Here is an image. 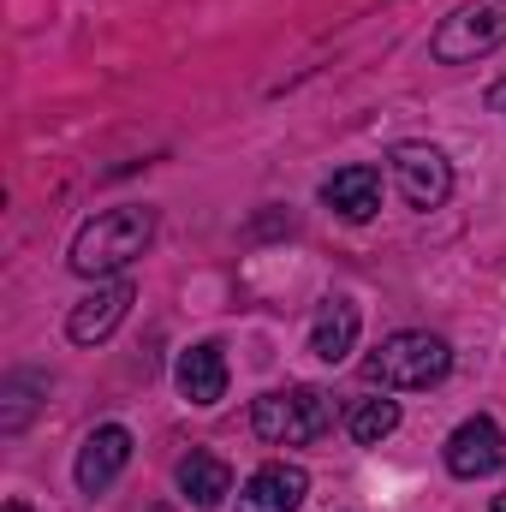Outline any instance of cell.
I'll list each match as a JSON object with an SVG mask.
<instances>
[{
    "mask_svg": "<svg viewBox=\"0 0 506 512\" xmlns=\"http://www.w3.org/2000/svg\"><path fill=\"white\" fill-rule=\"evenodd\" d=\"M506 42V0H465L453 18H441L429 54L441 66H471V60H489Z\"/></svg>",
    "mask_w": 506,
    "mask_h": 512,
    "instance_id": "obj_4",
    "label": "cell"
},
{
    "mask_svg": "<svg viewBox=\"0 0 506 512\" xmlns=\"http://www.w3.org/2000/svg\"><path fill=\"white\" fill-rule=\"evenodd\" d=\"M251 429L268 441V447H304L316 435L334 429V393L328 387H274L251 405Z\"/></svg>",
    "mask_w": 506,
    "mask_h": 512,
    "instance_id": "obj_3",
    "label": "cell"
},
{
    "mask_svg": "<svg viewBox=\"0 0 506 512\" xmlns=\"http://www.w3.org/2000/svg\"><path fill=\"white\" fill-rule=\"evenodd\" d=\"M131 298H137L131 280H108V286H96L90 298L72 304V316H66V340H72V346H102V340L126 322Z\"/></svg>",
    "mask_w": 506,
    "mask_h": 512,
    "instance_id": "obj_7",
    "label": "cell"
},
{
    "mask_svg": "<svg viewBox=\"0 0 506 512\" xmlns=\"http://www.w3.org/2000/svg\"><path fill=\"white\" fill-rule=\"evenodd\" d=\"M173 382H179V399H185V405H221V399H227V358H221V346H215V340H197V346L179 358Z\"/></svg>",
    "mask_w": 506,
    "mask_h": 512,
    "instance_id": "obj_12",
    "label": "cell"
},
{
    "mask_svg": "<svg viewBox=\"0 0 506 512\" xmlns=\"http://www.w3.org/2000/svg\"><path fill=\"white\" fill-rule=\"evenodd\" d=\"M495 512H506V495H495Z\"/></svg>",
    "mask_w": 506,
    "mask_h": 512,
    "instance_id": "obj_18",
    "label": "cell"
},
{
    "mask_svg": "<svg viewBox=\"0 0 506 512\" xmlns=\"http://www.w3.org/2000/svg\"><path fill=\"white\" fill-rule=\"evenodd\" d=\"M346 429H352L358 447H381V441L399 429V399H358V405L346 411Z\"/></svg>",
    "mask_w": 506,
    "mask_h": 512,
    "instance_id": "obj_14",
    "label": "cell"
},
{
    "mask_svg": "<svg viewBox=\"0 0 506 512\" xmlns=\"http://www.w3.org/2000/svg\"><path fill=\"white\" fill-rule=\"evenodd\" d=\"M179 489L191 507H221L233 495V465L215 459V453H185L179 459Z\"/></svg>",
    "mask_w": 506,
    "mask_h": 512,
    "instance_id": "obj_13",
    "label": "cell"
},
{
    "mask_svg": "<svg viewBox=\"0 0 506 512\" xmlns=\"http://www.w3.org/2000/svg\"><path fill=\"white\" fill-rule=\"evenodd\" d=\"M453 370V346L429 328H399L387 334L376 352L364 358V382L381 393H423V387H441Z\"/></svg>",
    "mask_w": 506,
    "mask_h": 512,
    "instance_id": "obj_2",
    "label": "cell"
},
{
    "mask_svg": "<svg viewBox=\"0 0 506 512\" xmlns=\"http://www.w3.org/2000/svg\"><path fill=\"white\" fill-rule=\"evenodd\" d=\"M6 512H30V507H24V501H6Z\"/></svg>",
    "mask_w": 506,
    "mask_h": 512,
    "instance_id": "obj_17",
    "label": "cell"
},
{
    "mask_svg": "<svg viewBox=\"0 0 506 512\" xmlns=\"http://www.w3.org/2000/svg\"><path fill=\"white\" fill-rule=\"evenodd\" d=\"M387 167H393L399 197H405L411 209H423V215L453 197V161H447L435 143H399V149L387 155Z\"/></svg>",
    "mask_w": 506,
    "mask_h": 512,
    "instance_id": "obj_5",
    "label": "cell"
},
{
    "mask_svg": "<svg viewBox=\"0 0 506 512\" xmlns=\"http://www.w3.org/2000/svg\"><path fill=\"white\" fill-rule=\"evenodd\" d=\"M30 387H36V376H6V411H0V429L6 435H18L24 423H30Z\"/></svg>",
    "mask_w": 506,
    "mask_h": 512,
    "instance_id": "obj_15",
    "label": "cell"
},
{
    "mask_svg": "<svg viewBox=\"0 0 506 512\" xmlns=\"http://www.w3.org/2000/svg\"><path fill=\"white\" fill-rule=\"evenodd\" d=\"M304 495H310V471L286 465V459H268L251 483L239 489V507L233 512H298Z\"/></svg>",
    "mask_w": 506,
    "mask_h": 512,
    "instance_id": "obj_8",
    "label": "cell"
},
{
    "mask_svg": "<svg viewBox=\"0 0 506 512\" xmlns=\"http://www.w3.org/2000/svg\"><path fill=\"white\" fill-rule=\"evenodd\" d=\"M149 239H155V209H149V203L102 209L96 221L78 227L66 262H72V274H84V280H108V274H126L131 262L149 251Z\"/></svg>",
    "mask_w": 506,
    "mask_h": 512,
    "instance_id": "obj_1",
    "label": "cell"
},
{
    "mask_svg": "<svg viewBox=\"0 0 506 512\" xmlns=\"http://www.w3.org/2000/svg\"><path fill=\"white\" fill-rule=\"evenodd\" d=\"M131 465V429L126 423H102L90 429V441L78 447V489L84 495H102L114 489V477Z\"/></svg>",
    "mask_w": 506,
    "mask_h": 512,
    "instance_id": "obj_9",
    "label": "cell"
},
{
    "mask_svg": "<svg viewBox=\"0 0 506 512\" xmlns=\"http://www.w3.org/2000/svg\"><path fill=\"white\" fill-rule=\"evenodd\" d=\"M489 102H495V108H506V84H495V90H489Z\"/></svg>",
    "mask_w": 506,
    "mask_h": 512,
    "instance_id": "obj_16",
    "label": "cell"
},
{
    "mask_svg": "<svg viewBox=\"0 0 506 512\" xmlns=\"http://www.w3.org/2000/svg\"><path fill=\"white\" fill-rule=\"evenodd\" d=\"M322 203H328L340 221H370L381 209V167L352 161V167L328 173V179H322Z\"/></svg>",
    "mask_w": 506,
    "mask_h": 512,
    "instance_id": "obj_10",
    "label": "cell"
},
{
    "mask_svg": "<svg viewBox=\"0 0 506 512\" xmlns=\"http://www.w3.org/2000/svg\"><path fill=\"white\" fill-rule=\"evenodd\" d=\"M358 328H364V316H358L352 298H322V310H316V322H310V358L346 364L352 346H358Z\"/></svg>",
    "mask_w": 506,
    "mask_h": 512,
    "instance_id": "obj_11",
    "label": "cell"
},
{
    "mask_svg": "<svg viewBox=\"0 0 506 512\" xmlns=\"http://www.w3.org/2000/svg\"><path fill=\"white\" fill-rule=\"evenodd\" d=\"M506 465V435L495 417H465L453 435H447V471L459 483H477V477H495Z\"/></svg>",
    "mask_w": 506,
    "mask_h": 512,
    "instance_id": "obj_6",
    "label": "cell"
}]
</instances>
